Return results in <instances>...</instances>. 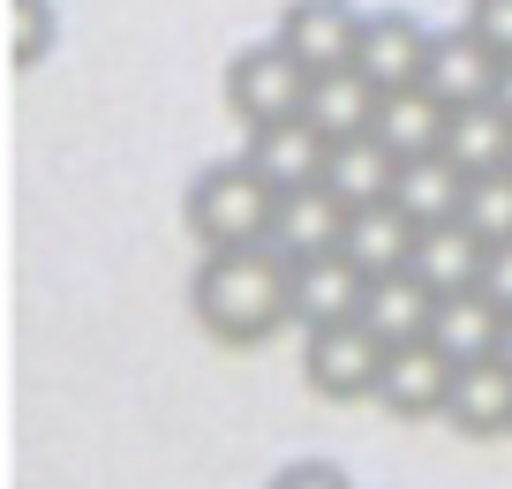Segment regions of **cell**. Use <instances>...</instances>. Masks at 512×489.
Instances as JSON below:
<instances>
[{
  "label": "cell",
  "mask_w": 512,
  "mask_h": 489,
  "mask_svg": "<svg viewBox=\"0 0 512 489\" xmlns=\"http://www.w3.org/2000/svg\"><path fill=\"white\" fill-rule=\"evenodd\" d=\"M392 181H400V158L384 151L377 136H347V143H332V166H324V189H332V196H339L347 211L392 204Z\"/></svg>",
  "instance_id": "obj_19"
},
{
  "label": "cell",
  "mask_w": 512,
  "mask_h": 489,
  "mask_svg": "<svg viewBox=\"0 0 512 489\" xmlns=\"http://www.w3.org/2000/svg\"><path fill=\"white\" fill-rule=\"evenodd\" d=\"M362 324L384 339V347H415V339H430V324H437V294L415 279V271H392V279L369 286Z\"/></svg>",
  "instance_id": "obj_17"
},
{
  "label": "cell",
  "mask_w": 512,
  "mask_h": 489,
  "mask_svg": "<svg viewBox=\"0 0 512 489\" xmlns=\"http://www.w3.org/2000/svg\"><path fill=\"white\" fill-rule=\"evenodd\" d=\"M497 76H505V61H497V53L482 46L467 23H460V31H437V38H430V68H422V91L445 98L452 113H460V106H490V98H497Z\"/></svg>",
  "instance_id": "obj_9"
},
{
  "label": "cell",
  "mask_w": 512,
  "mask_h": 489,
  "mask_svg": "<svg viewBox=\"0 0 512 489\" xmlns=\"http://www.w3.org/2000/svg\"><path fill=\"white\" fill-rule=\"evenodd\" d=\"M384 354L392 347L369 332L362 316H354V324H324V332L302 339V377H309V392H324V399H377Z\"/></svg>",
  "instance_id": "obj_4"
},
{
  "label": "cell",
  "mask_w": 512,
  "mask_h": 489,
  "mask_svg": "<svg viewBox=\"0 0 512 489\" xmlns=\"http://www.w3.org/2000/svg\"><path fill=\"white\" fill-rule=\"evenodd\" d=\"M16 53L23 61H38V53H46V0H16Z\"/></svg>",
  "instance_id": "obj_25"
},
{
  "label": "cell",
  "mask_w": 512,
  "mask_h": 489,
  "mask_svg": "<svg viewBox=\"0 0 512 489\" xmlns=\"http://www.w3.org/2000/svg\"><path fill=\"white\" fill-rule=\"evenodd\" d=\"M339 234H347V204L332 189H294L279 196V219H272V249L287 264H309V256H339Z\"/></svg>",
  "instance_id": "obj_12"
},
{
  "label": "cell",
  "mask_w": 512,
  "mask_h": 489,
  "mask_svg": "<svg viewBox=\"0 0 512 489\" xmlns=\"http://www.w3.org/2000/svg\"><path fill=\"white\" fill-rule=\"evenodd\" d=\"M497 106L512 113V61H505V76H497Z\"/></svg>",
  "instance_id": "obj_27"
},
{
  "label": "cell",
  "mask_w": 512,
  "mask_h": 489,
  "mask_svg": "<svg viewBox=\"0 0 512 489\" xmlns=\"http://www.w3.org/2000/svg\"><path fill=\"white\" fill-rule=\"evenodd\" d=\"M445 158L460 166L467 181H482V174H512V113L497 106H460L452 113V128H445Z\"/></svg>",
  "instance_id": "obj_18"
},
{
  "label": "cell",
  "mask_w": 512,
  "mask_h": 489,
  "mask_svg": "<svg viewBox=\"0 0 512 489\" xmlns=\"http://www.w3.org/2000/svg\"><path fill=\"white\" fill-rule=\"evenodd\" d=\"M482 294L512 316V241H505V249H490V264H482Z\"/></svg>",
  "instance_id": "obj_26"
},
{
  "label": "cell",
  "mask_w": 512,
  "mask_h": 489,
  "mask_svg": "<svg viewBox=\"0 0 512 489\" xmlns=\"http://www.w3.org/2000/svg\"><path fill=\"white\" fill-rule=\"evenodd\" d=\"M392 211H400L407 226H452L467 211V174L452 166L445 151H430V158H400V181H392Z\"/></svg>",
  "instance_id": "obj_11"
},
{
  "label": "cell",
  "mask_w": 512,
  "mask_h": 489,
  "mask_svg": "<svg viewBox=\"0 0 512 489\" xmlns=\"http://www.w3.org/2000/svg\"><path fill=\"white\" fill-rule=\"evenodd\" d=\"M294 271V324L302 332H324V324H354L369 301V279L347 264V256H309V264H287Z\"/></svg>",
  "instance_id": "obj_10"
},
{
  "label": "cell",
  "mask_w": 512,
  "mask_h": 489,
  "mask_svg": "<svg viewBox=\"0 0 512 489\" xmlns=\"http://www.w3.org/2000/svg\"><path fill=\"white\" fill-rule=\"evenodd\" d=\"M309 83L317 76L272 38V46H249V53L226 61V106L249 128H279V121H302L309 113Z\"/></svg>",
  "instance_id": "obj_3"
},
{
  "label": "cell",
  "mask_w": 512,
  "mask_h": 489,
  "mask_svg": "<svg viewBox=\"0 0 512 489\" xmlns=\"http://www.w3.org/2000/svg\"><path fill=\"white\" fill-rule=\"evenodd\" d=\"M189 309L219 347H264L279 324H294V271L279 249H219L196 264Z\"/></svg>",
  "instance_id": "obj_1"
},
{
  "label": "cell",
  "mask_w": 512,
  "mask_h": 489,
  "mask_svg": "<svg viewBox=\"0 0 512 489\" xmlns=\"http://www.w3.org/2000/svg\"><path fill=\"white\" fill-rule=\"evenodd\" d=\"M505 324H512V316L497 309L482 286H467V294H445V301H437L430 339H437V347H445L460 369H475V362H497V347H505Z\"/></svg>",
  "instance_id": "obj_13"
},
{
  "label": "cell",
  "mask_w": 512,
  "mask_h": 489,
  "mask_svg": "<svg viewBox=\"0 0 512 489\" xmlns=\"http://www.w3.org/2000/svg\"><path fill=\"white\" fill-rule=\"evenodd\" d=\"M256 174L272 181V196H294V189H324V166H332V136L317 121H279V128H249L241 143Z\"/></svg>",
  "instance_id": "obj_7"
},
{
  "label": "cell",
  "mask_w": 512,
  "mask_h": 489,
  "mask_svg": "<svg viewBox=\"0 0 512 489\" xmlns=\"http://www.w3.org/2000/svg\"><path fill=\"white\" fill-rule=\"evenodd\" d=\"M460 226L482 241V249H505V241H512V174H482V181H467V211H460Z\"/></svg>",
  "instance_id": "obj_22"
},
{
  "label": "cell",
  "mask_w": 512,
  "mask_h": 489,
  "mask_svg": "<svg viewBox=\"0 0 512 489\" xmlns=\"http://www.w3.org/2000/svg\"><path fill=\"white\" fill-rule=\"evenodd\" d=\"M272 489H354V482L339 474V459H287L272 474Z\"/></svg>",
  "instance_id": "obj_24"
},
{
  "label": "cell",
  "mask_w": 512,
  "mask_h": 489,
  "mask_svg": "<svg viewBox=\"0 0 512 489\" xmlns=\"http://www.w3.org/2000/svg\"><path fill=\"white\" fill-rule=\"evenodd\" d=\"M430 38L407 8H377V16H362V46H354V68H362L377 91H407V83H422V68H430Z\"/></svg>",
  "instance_id": "obj_8"
},
{
  "label": "cell",
  "mask_w": 512,
  "mask_h": 489,
  "mask_svg": "<svg viewBox=\"0 0 512 489\" xmlns=\"http://www.w3.org/2000/svg\"><path fill=\"white\" fill-rule=\"evenodd\" d=\"M497 362H505V369H512V324H505V347H497Z\"/></svg>",
  "instance_id": "obj_28"
},
{
  "label": "cell",
  "mask_w": 512,
  "mask_h": 489,
  "mask_svg": "<svg viewBox=\"0 0 512 489\" xmlns=\"http://www.w3.org/2000/svg\"><path fill=\"white\" fill-rule=\"evenodd\" d=\"M452 377H460V362H452L437 339L392 347L384 354V377H377V407L392 414V422H430V414L452 407Z\"/></svg>",
  "instance_id": "obj_5"
},
{
  "label": "cell",
  "mask_w": 512,
  "mask_h": 489,
  "mask_svg": "<svg viewBox=\"0 0 512 489\" xmlns=\"http://www.w3.org/2000/svg\"><path fill=\"white\" fill-rule=\"evenodd\" d=\"M445 422L460 437H512V369L505 362H475L452 377V407Z\"/></svg>",
  "instance_id": "obj_20"
},
{
  "label": "cell",
  "mask_w": 512,
  "mask_h": 489,
  "mask_svg": "<svg viewBox=\"0 0 512 489\" xmlns=\"http://www.w3.org/2000/svg\"><path fill=\"white\" fill-rule=\"evenodd\" d=\"M279 46H287L309 76H339V68H354L362 16H354L347 0H287V8H279Z\"/></svg>",
  "instance_id": "obj_6"
},
{
  "label": "cell",
  "mask_w": 512,
  "mask_h": 489,
  "mask_svg": "<svg viewBox=\"0 0 512 489\" xmlns=\"http://www.w3.org/2000/svg\"><path fill=\"white\" fill-rule=\"evenodd\" d=\"M377 106H384L377 83H369L362 68H339V76L309 83V113L302 121H317L332 143H347V136H369V128H377Z\"/></svg>",
  "instance_id": "obj_21"
},
{
  "label": "cell",
  "mask_w": 512,
  "mask_h": 489,
  "mask_svg": "<svg viewBox=\"0 0 512 489\" xmlns=\"http://www.w3.org/2000/svg\"><path fill=\"white\" fill-rule=\"evenodd\" d=\"M339 256H347V264L362 271L369 286H377V279H392V271H407V256H415V226H407L392 204L347 211V234H339Z\"/></svg>",
  "instance_id": "obj_16"
},
{
  "label": "cell",
  "mask_w": 512,
  "mask_h": 489,
  "mask_svg": "<svg viewBox=\"0 0 512 489\" xmlns=\"http://www.w3.org/2000/svg\"><path fill=\"white\" fill-rule=\"evenodd\" d=\"M467 31H475L497 61H512V0H467Z\"/></svg>",
  "instance_id": "obj_23"
},
{
  "label": "cell",
  "mask_w": 512,
  "mask_h": 489,
  "mask_svg": "<svg viewBox=\"0 0 512 489\" xmlns=\"http://www.w3.org/2000/svg\"><path fill=\"white\" fill-rule=\"evenodd\" d=\"M445 128H452V106L430 98L422 83H407V91H384L369 136H377L392 158H430V151H445Z\"/></svg>",
  "instance_id": "obj_14"
},
{
  "label": "cell",
  "mask_w": 512,
  "mask_h": 489,
  "mask_svg": "<svg viewBox=\"0 0 512 489\" xmlns=\"http://www.w3.org/2000/svg\"><path fill=\"white\" fill-rule=\"evenodd\" d=\"M189 234L204 241V256L219 249H272V219H279V196L272 181L256 174L249 158H226V166H204L189 189Z\"/></svg>",
  "instance_id": "obj_2"
},
{
  "label": "cell",
  "mask_w": 512,
  "mask_h": 489,
  "mask_svg": "<svg viewBox=\"0 0 512 489\" xmlns=\"http://www.w3.org/2000/svg\"><path fill=\"white\" fill-rule=\"evenodd\" d=\"M482 264H490V249H482L460 219H452V226H422V234H415V256H407V271H415L437 301L482 286Z\"/></svg>",
  "instance_id": "obj_15"
}]
</instances>
